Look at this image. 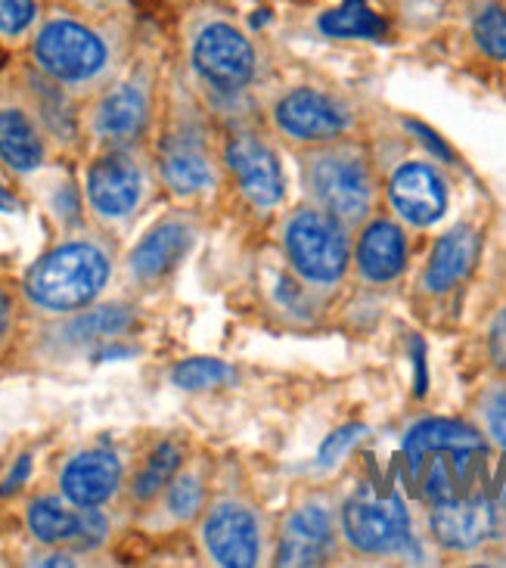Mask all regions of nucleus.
Instances as JSON below:
<instances>
[{
    "mask_svg": "<svg viewBox=\"0 0 506 568\" xmlns=\"http://www.w3.org/2000/svg\"><path fill=\"white\" fill-rule=\"evenodd\" d=\"M485 447L482 435L457 419H423L407 432V460L416 463L429 454H478Z\"/></svg>",
    "mask_w": 506,
    "mask_h": 568,
    "instance_id": "21",
    "label": "nucleus"
},
{
    "mask_svg": "<svg viewBox=\"0 0 506 568\" xmlns=\"http://www.w3.org/2000/svg\"><path fill=\"white\" fill-rule=\"evenodd\" d=\"M193 3H212V7H224V3H231V0H193Z\"/></svg>",
    "mask_w": 506,
    "mask_h": 568,
    "instance_id": "37",
    "label": "nucleus"
},
{
    "mask_svg": "<svg viewBox=\"0 0 506 568\" xmlns=\"http://www.w3.org/2000/svg\"><path fill=\"white\" fill-rule=\"evenodd\" d=\"M155 72L150 60L128 62L91 103V138L103 146H131L153 122Z\"/></svg>",
    "mask_w": 506,
    "mask_h": 568,
    "instance_id": "4",
    "label": "nucleus"
},
{
    "mask_svg": "<svg viewBox=\"0 0 506 568\" xmlns=\"http://www.w3.org/2000/svg\"><path fill=\"white\" fill-rule=\"evenodd\" d=\"M388 200L395 205L407 224L414 227H429L447 209V186L438 178V171L429 169L426 162H407L401 165L392 181H388Z\"/></svg>",
    "mask_w": 506,
    "mask_h": 568,
    "instance_id": "15",
    "label": "nucleus"
},
{
    "mask_svg": "<svg viewBox=\"0 0 506 568\" xmlns=\"http://www.w3.org/2000/svg\"><path fill=\"white\" fill-rule=\"evenodd\" d=\"M181 460H184V454H181V447L178 445L165 442V445L155 447L153 454L143 460L134 481H131V497H134L138 504H153V500H159V494L165 491L171 478L178 476Z\"/></svg>",
    "mask_w": 506,
    "mask_h": 568,
    "instance_id": "24",
    "label": "nucleus"
},
{
    "mask_svg": "<svg viewBox=\"0 0 506 568\" xmlns=\"http://www.w3.org/2000/svg\"><path fill=\"white\" fill-rule=\"evenodd\" d=\"M69 321L62 323L60 345L65 348H93L103 345L109 338H119L134 326V311L124 305L107 307H84L75 314H65Z\"/></svg>",
    "mask_w": 506,
    "mask_h": 568,
    "instance_id": "23",
    "label": "nucleus"
},
{
    "mask_svg": "<svg viewBox=\"0 0 506 568\" xmlns=\"http://www.w3.org/2000/svg\"><path fill=\"white\" fill-rule=\"evenodd\" d=\"M492 352L497 357V364H506V311L497 317L492 329Z\"/></svg>",
    "mask_w": 506,
    "mask_h": 568,
    "instance_id": "33",
    "label": "nucleus"
},
{
    "mask_svg": "<svg viewBox=\"0 0 506 568\" xmlns=\"http://www.w3.org/2000/svg\"><path fill=\"white\" fill-rule=\"evenodd\" d=\"M307 184L330 215L361 221L373 202V178L367 162L354 153H323L311 159Z\"/></svg>",
    "mask_w": 506,
    "mask_h": 568,
    "instance_id": "7",
    "label": "nucleus"
},
{
    "mask_svg": "<svg viewBox=\"0 0 506 568\" xmlns=\"http://www.w3.org/2000/svg\"><path fill=\"white\" fill-rule=\"evenodd\" d=\"M181 41L190 75L215 97L246 91L259 72L252 34L212 3H196V10L186 13Z\"/></svg>",
    "mask_w": 506,
    "mask_h": 568,
    "instance_id": "3",
    "label": "nucleus"
},
{
    "mask_svg": "<svg viewBox=\"0 0 506 568\" xmlns=\"http://www.w3.org/2000/svg\"><path fill=\"white\" fill-rule=\"evenodd\" d=\"M16 333V295L13 290L0 280V354L7 352L10 338Z\"/></svg>",
    "mask_w": 506,
    "mask_h": 568,
    "instance_id": "32",
    "label": "nucleus"
},
{
    "mask_svg": "<svg viewBox=\"0 0 506 568\" xmlns=\"http://www.w3.org/2000/svg\"><path fill=\"white\" fill-rule=\"evenodd\" d=\"M473 44L494 62H506V3L504 0H476L469 10Z\"/></svg>",
    "mask_w": 506,
    "mask_h": 568,
    "instance_id": "25",
    "label": "nucleus"
},
{
    "mask_svg": "<svg viewBox=\"0 0 506 568\" xmlns=\"http://www.w3.org/2000/svg\"><path fill=\"white\" fill-rule=\"evenodd\" d=\"M29 457H22V460H19V469H16L13 476L7 478V481H3V488H0V494H7V491H13L16 485H19V481H22V478L29 476Z\"/></svg>",
    "mask_w": 506,
    "mask_h": 568,
    "instance_id": "36",
    "label": "nucleus"
},
{
    "mask_svg": "<svg viewBox=\"0 0 506 568\" xmlns=\"http://www.w3.org/2000/svg\"><path fill=\"white\" fill-rule=\"evenodd\" d=\"M361 435H367V429L364 426H345V429L333 432L326 442H323L321 447V463L323 466H333V463H338L348 450H352L357 442H361Z\"/></svg>",
    "mask_w": 506,
    "mask_h": 568,
    "instance_id": "30",
    "label": "nucleus"
},
{
    "mask_svg": "<svg viewBox=\"0 0 506 568\" xmlns=\"http://www.w3.org/2000/svg\"><path fill=\"white\" fill-rule=\"evenodd\" d=\"M26 528L44 547L93 550L109 538V519L100 507H75L65 497H34L26 509Z\"/></svg>",
    "mask_w": 506,
    "mask_h": 568,
    "instance_id": "8",
    "label": "nucleus"
},
{
    "mask_svg": "<svg viewBox=\"0 0 506 568\" xmlns=\"http://www.w3.org/2000/svg\"><path fill=\"white\" fill-rule=\"evenodd\" d=\"M131 19L128 10L97 13L75 3L47 7L26 47L29 65L69 97L100 93L128 65Z\"/></svg>",
    "mask_w": 506,
    "mask_h": 568,
    "instance_id": "1",
    "label": "nucleus"
},
{
    "mask_svg": "<svg viewBox=\"0 0 506 568\" xmlns=\"http://www.w3.org/2000/svg\"><path fill=\"white\" fill-rule=\"evenodd\" d=\"M404 262H407V240L398 224H392V221L370 224L361 236V246H357L361 274L376 283H385V280L398 277L404 271Z\"/></svg>",
    "mask_w": 506,
    "mask_h": 568,
    "instance_id": "22",
    "label": "nucleus"
},
{
    "mask_svg": "<svg viewBox=\"0 0 506 568\" xmlns=\"http://www.w3.org/2000/svg\"><path fill=\"white\" fill-rule=\"evenodd\" d=\"M165 500V513L174 523H190L200 516V509L205 507V485L196 473H181L171 478L169 488L159 494Z\"/></svg>",
    "mask_w": 506,
    "mask_h": 568,
    "instance_id": "28",
    "label": "nucleus"
},
{
    "mask_svg": "<svg viewBox=\"0 0 506 568\" xmlns=\"http://www.w3.org/2000/svg\"><path fill=\"white\" fill-rule=\"evenodd\" d=\"M227 165H231L233 178L240 181L243 193L255 205H276L283 200V171L276 155L252 134H240L227 143Z\"/></svg>",
    "mask_w": 506,
    "mask_h": 568,
    "instance_id": "17",
    "label": "nucleus"
},
{
    "mask_svg": "<svg viewBox=\"0 0 506 568\" xmlns=\"http://www.w3.org/2000/svg\"><path fill=\"white\" fill-rule=\"evenodd\" d=\"M485 426H488V435H492L497 445L506 450V388L494 392L488 407H485Z\"/></svg>",
    "mask_w": 506,
    "mask_h": 568,
    "instance_id": "31",
    "label": "nucleus"
},
{
    "mask_svg": "<svg viewBox=\"0 0 506 568\" xmlns=\"http://www.w3.org/2000/svg\"><path fill=\"white\" fill-rule=\"evenodd\" d=\"M171 379L186 392H202V388H215V385L233 379V369L215 357H190V361H181L174 367Z\"/></svg>",
    "mask_w": 506,
    "mask_h": 568,
    "instance_id": "29",
    "label": "nucleus"
},
{
    "mask_svg": "<svg viewBox=\"0 0 506 568\" xmlns=\"http://www.w3.org/2000/svg\"><path fill=\"white\" fill-rule=\"evenodd\" d=\"M193 227L184 217H162L150 231L143 233L138 246L128 255V274L138 280L140 286H155L169 277L184 255L193 248Z\"/></svg>",
    "mask_w": 506,
    "mask_h": 568,
    "instance_id": "12",
    "label": "nucleus"
},
{
    "mask_svg": "<svg viewBox=\"0 0 506 568\" xmlns=\"http://www.w3.org/2000/svg\"><path fill=\"white\" fill-rule=\"evenodd\" d=\"M84 202L93 215L107 224H122L138 215L150 196V169L131 146H103L84 171Z\"/></svg>",
    "mask_w": 506,
    "mask_h": 568,
    "instance_id": "5",
    "label": "nucleus"
},
{
    "mask_svg": "<svg viewBox=\"0 0 506 568\" xmlns=\"http://www.w3.org/2000/svg\"><path fill=\"white\" fill-rule=\"evenodd\" d=\"M0 162L16 174H31L47 162V124L31 103H0Z\"/></svg>",
    "mask_w": 506,
    "mask_h": 568,
    "instance_id": "14",
    "label": "nucleus"
},
{
    "mask_svg": "<svg viewBox=\"0 0 506 568\" xmlns=\"http://www.w3.org/2000/svg\"><path fill=\"white\" fill-rule=\"evenodd\" d=\"M342 531L364 554H401L411 544L407 509L398 497L373 500L361 494L348 500L342 509Z\"/></svg>",
    "mask_w": 506,
    "mask_h": 568,
    "instance_id": "10",
    "label": "nucleus"
},
{
    "mask_svg": "<svg viewBox=\"0 0 506 568\" xmlns=\"http://www.w3.org/2000/svg\"><path fill=\"white\" fill-rule=\"evenodd\" d=\"M286 252L292 267L314 283H333L345 274L348 240L336 215L298 212L286 227Z\"/></svg>",
    "mask_w": 506,
    "mask_h": 568,
    "instance_id": "6",
    "label": "nucleus"
},
{
    "mask_svg": "<svg viewBox=\"0 0 506 568\" xmlns=\"http://www.w3.org/2000/svg\"><path fill=\"white\" fill-rule=\"evenodd\" d=\"M0 212H3V215H16V212H22V202L16 200L13 193H10L3 184H0Z\"/></svg>",
    "mask_w": 506,
    "mask_h": 568,
    "instance_id": "35",
    "label": "nucleus"
},
{
    "mask_svg": "<svg viewBox=\"0 0 506 568\" xmlns=\"http://www.w3.org/2000/svg\"><path fill=\"white\" fill-rule=\"evenodd\" d=\"M333 550V523L321 507H302L290 516L280 540V566H321Z\"/></svg>",
    "mask_w": 506,
    "mask_h": 568,
    "instance_id": "19",
    "label": "nucleus"
},
{
    "mask_svg": "<svg viewBox=\"0 0 506 568\" xmlns=\"http://www.w3.org/2000/svg\"><path fill=\"white\" fill-rule=\"evenodd\" d=\"M202 544H205V554L212 556L217 566H255L261 540L252 509H246L243 504H233V500H224V504L209 509L205 523H202Z\"/></svg>",
    "mask_w": 506,
    "mask_h": 568,
    "instance_id": "11",
    "label": "nucleus"
},
{
    "mask_svg": "<svg viewBox=\"0 0 506 568\" xmlns=\"http://www.w3.org/2000/svg\"><path fill=\"white\" fill-rule=\"evenodd\" d=\"M119 488H122V460L109 447L81 450L60 473V494L75 507H107Z\"/></svg>",
    "mask_w": 506,
    "mask_h": 568,
    "instance_id": "13",
    "label": "nucleus"
},
{
    "mask_svg": "<svg viewBox=\"0 0 506 568\" xmlns=\"http://www.w3.org/2000/svg\"><path fill=\"white\" fill-rule=\"evenodd\" d=\"M155 165H159V178L181 200H193L215 184L212 155L205 150L200 131L190 122H174L165 131L155 150Z\"/></svg>",
    "mask_w": 506,
    "mask_h": 568,
    "instance_id": "9",
    "label": "nucleus"
},
{
    "mask_svg": "<svg viewBox=\"0 0 506 568\" xmlns=\"http://www.w3.org/2000/svg\"><path fill=\"white\" fill-rule=\"evenodd\" d=\"M44 13V0H0V44L29 47Z\"/></svg>",
    "mask_w": 506,
    "mask_h": 568,
    "instance_id": "27",
    "label": "nucleus"
},
{
    "mask_svg": "<svg viewBox=\"0 0 506 568\" xmlns=\"http://www.w3.org/2000/svg\"><path fill=\"white\" fill-rule=\"evenodd\" d=\"M276 124L298 140H326L345 131V112L333 97L314 91V88H298L286 93L276 106Z\"/></svg>",
    "mask_w": 506,
    "mask_h": 568,
    "instance_id": "18",
    "label": "nucleus"
},
{
    "mask_svg": "<svg viewBox=\"0 0 506 568\" xmlns=\"http://www.w3.org/2000/svg\"><path fill=\"white\" fill-rule=\"evenodd\" d=\"M432 535L438 544H445L451 550H473L478 544L492 538L494 528V507L485 497H447V500H435L429 516Z\"/></svg>",
    "mask_w": 506,
    "mask_h": 568,
    "instance_id": "16",
    "label": "nucleus"
},
{
    "mask_svg": "<svg viewBox=\"0 0 506 568\" xmlns=\"http://www.w3.org/2000/svg\"><path fill=\"white\" fill-rule=\"evenodd\" d=\"M478 252V236L473 227H454L447 231L435 248H432V258L426 264V274H423V286L429 292H447L451 286H457L469 267L476 262Z\"/></svg>",
    "mask_w": 506,
    "mask_h": 568,
    "instance_id": "20",
    "label": "nucleus"
},
{
    "mask_svg": "<svg viewBox=\"0 0 506 568\" xmlns=\"http://www.w3.org/2000/svg\"><path fill=\"white\" fill-rule=\"evenodd\" d=\"M81 10H97V13H115L124 10V0H72Z\"/></svg>",
    "mask_w": 506,
    "mask_h": 568,
    "instance_id": "34",
    "label": "nucleus"
},
{
    "mask_svg": "<svg viewBox=\"0 0 506 568\" xmlns=\"http://www.w3.org/2000/svg\"><path fill=\"white\" fill-rule=\"evenodd\" d=\"M321 29L333 38H383L385 22L370 10L367 0H345L321 19Z\"/></svg>",
    "mask_w": 506,
    "mask_h": 568,
    "instance_id": "26",
    "label": "nucleus"
},
{
    "mask_svg": "<svg viewBox=\"0 0 506 568\" xmlns=\"http://www.w3.org/2000/svg\"><path fill=\"white\" fill-rule=\"evenodd\" d=\"M112 280V252L93 236L65 240L31 264L22 295L34 311L65 317L91 307Z\"/></svg>",
    "mask_w": 506,
    "mask_h": 568,
    "instance_id": "2",
    "label": "nucleus"
},
{
    "mask_svg": "<svg viewBox=\"0 0 506 568\" xmlns=\"http://www.w3.org/2000/svg\"><path fill=\"white\" fill-rule=\"evenodd\" d=\"M504 3H506V0H504Z\"/></svg>",
    "mask_w": 506,
    "mask_h": 568,
    "instance_id": "38",
    "label": "nucleus"
}]
</instances>
